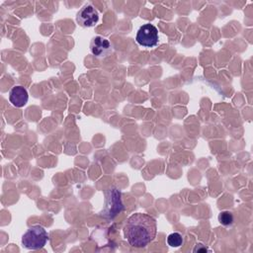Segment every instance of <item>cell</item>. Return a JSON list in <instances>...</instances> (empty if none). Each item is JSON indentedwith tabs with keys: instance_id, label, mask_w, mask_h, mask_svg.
<instances>
[{
	"instance_id": "obj_1",
	"label": "cell",
	"mask_w": 253,
	"mask_h": 253,
	"mask_svg": "<svg viewBox=\"0 0 253 253\" xmlns=\"http://www.w3.org/2000/svg\"><path fill=\"white\" fill-rule=\"evenodd\" d=\"M157 233V224L153 216L135 212L131 214L124 227V235L128 244L135 248H143L154 240Z\"/></svg>"
},
{
	"instance_id": "obj_2",
	"label": "cell",
	"mask_w": 253,
	"mask_h": 253,
	"mask_svg": "<svg viewBox=\"0 0 253 253\" xmlns=\"http://www.w3.org/2000/svg\"><path fill=\"white\" fill-rule=\"evenodd\" d=\"M105 202L100 215L106 219H113L123 210L124 205L122 202V194L117 188H110L104 192Z\"/></svg>"
},
{
	"instance_id": "obj_3",
	"label": "cell",
	"mask_w": 253,
	"mask_h": 253,
	"mask_svg": "<svg viewBox=\"0 0 253 253\" xmlns=\"http://www.w3.org/2000/svg\"><path fill=\"white\" fill-rule=\"evenodd\" d=\"M48 241V233L40 224L32 225L22 236V244L25 248L38 250L44 247Z\"/></svg>"
},
{
	"instance_id": "obj_4",
	"label": "cell",
	"mask_w": 253,
	"mask_h": 253,
	"mask_svg": "<svg viewBox=\"0 0 253 253\" xmlns=\"http://www.w3.org/2000/svg\"><path fill=\"white\" fill-rule=\"evenodd\" d=\"M135 41L138 44L144 47L155 46L159 41L157 28L149 23L142 25L136 33Z\"/></svg>"
},
{
	"instance_id": "obj_5",
	"label": "cell",
	"mask_w": 253,
	"mask_h": 253,
	"mask_svg": "<svg viewBox=\"0 0 253 253\" xmlns=\"http://www.w3.org/2000/svg\"><path fill=\"white\" fill-rule=\"evenodd\" d=\"M76 21L81 27H94L99 21V13L93 5L86 4L78 11L76 15Z\"/></svg>"
},
{
	"instance_id": "obj_6",
	"label": "cell",
	"mask_w": 253,
	"mask_h": 253,
	"mask_svg": "<svg viewBox=\"0 0 253 253\" xmlns=\"http://www.w3.org/2000/svg\"><path fill=\"white\" fill-rule=\"evenodd\" d=\"M90 50L92 54L96 57L103 58L107 57L112 53L113 47L111 42L107 39L101 36H96L90 42Z\"/></svg>"
},
{
	"instance_id": "obj_7",
	"label": "cell",
	"mask_w": 253,
	"mask_h": 253,
	"mask_svg": "<svg viewBox=\"0 0 253 253\" xmlns=\"http://www.w3.org/2000/svg\"><path fill=\"white\" fill-rule=\"evenodd\" d=\"M29 100V94L25 87L14 86L9 92V101L16 108L24 107Z\"/></svg>"
},
{
	"instance_id": "obj_8",
	"label": "cell",
	"mask_w": 253,
	"mask_h": 253,
	"mask_svg": "<svg viewBox=\"0 0 253 253\" xmlns=\"http://www.w3.org/2000/svg\"><path fill=\"white\" fill-rule=\"evenodd\" d=\"M167 243L171 247H179L183 243V237L178 232H173L168 235L167 237Z\"/></svg>"
},
{
	"instance_id": "obj_9",
	"label": "cell",
	"mask_w": 253,
	"mask_h": 253,
	"mask_svg": "<svg viewBox=\"0 0 253 253\" xmlns=\"http://www.w3.org/2000/svg\"><path fill=\"white\" fill-rule=\"evenodd\" d=\"M218 221L222 224V225H231L233 223V215L230 211H221L219 214H218Z\"/></svg>"
},
{
	"instance_id": "obj_10",
	"label": "cell",
	"mask_w": 253,
	"mask_h": 253,
	"mask_svg": "<svg viewBox=\"0 0 253 253\" xmlns=\"http://www.w3.org/2000/svg\"><path fill=\"white\" fill-rule=\"evenodd\" d=\"M194 252H207V251H211L206 245L202 244V243H197L194 250Z\"/></svg>"
}]
</instances>
